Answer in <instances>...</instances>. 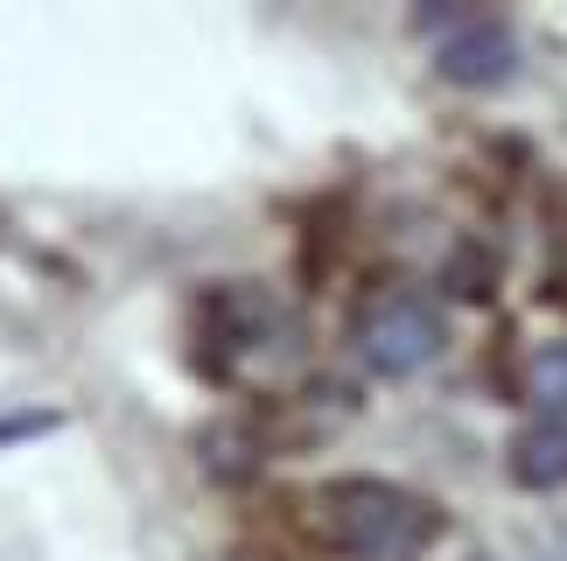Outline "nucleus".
Segmentation results:
<instances>
[{
  "label": "nucleus",
  "mask_w": 567,
  "mask_h": 561,
  "mask_svg": "<svg viewBox=\"0 0 567 561\" xmlns=\"http://www.w3.org/2000/svg\"><path fill=\"white\" fill-rule=\"evenodd\" d=\"M316 520L330 533L337 554L351 561H421L442 533V512H434L421 491L392 484V478H337L322 484Z\"/></svg>",
  "instance_id": "obj_1"
},
{
  "label": "nucleus",
  "mask_w": 567,
  "mask_h": 561,
  "mask_svg": "<svg viewBox=\"0 0 567 561\" xmlns=\"http://www.w3.org/2000/svg\"><path fill=\"white\" fill-rule=\"evenodd\" d=\"M351 344H358V358L372 365L379 379H413V373H427V365L449 351V323H442V309H434L427 295L392 288L379 302H364Z\"/></svg>",
  "instance_id": "obj_2"
},
{
  "label": "nucleus",
  "mask_w": 567,
  "mask_h": 561,
  "mask_svg": "<svg viewBox=\"0 0 567 561\" xmlns=\"http://www.w3.org/2000/svg\"><path fill=\"white\" fill-rule=\"evenodd\" d=\"M434 71H442L449 84H463V92H497V84H512L518 78V35H512V21L463 14L442 42H434Z\"/></svg>",
  "instance_id": "obj_3"
},
{
  "label": "nucleus",
  "mask_w": 567,
  "mask_h": 561,
  "mask_svg": "<svg viewBox=\"0 0 567 561\" xmlns=\"http://www.w3.org/2000/svg\"><path fill=\"white\" fill-rule=\"evenodd\" d=\"M512 484L526 491H560L567 484V421H533L512 436Z\"/></svg>",
  "instance_id": "obj_4"
},
{
  "label": "nucleus",
  "mask_w": 567,
  "mask_h": 561,
  "mask_svg": "<svg viewBox=\"0 0 567 561\" xmlns=\"http://www.w3.org/2000/svg\"><path fill=\"white\" fill-rule=\"evenodd\" d=\"M518 386H526V400L539 407V421H567V337L533 344Z\"/></svg>",
  "instance_id": "obj_5"
},
{
  "label": "nucleus",
  "mask_w": 567,
  "mask_h": 561,
  "mask_svg": "<svg viewBox=\"0 0 567 561\" xmlns=\"http://www.w3.org/2000/svg\"><path fill=\"white\" fill-rule=\"evenodd\" d=\"M470 561H491V554H470Z\"/></svg>",
  "instance_id": "obj_6"
},
{
  "label": "nucleus",
  "mask_w": 567,
  "mask_h": 561,
  "mask_svg": "<svg viewBox=\"0 0 567 561\" xmlns=\"http://www.w3.org/2000/svg\"><path fill=\"white\" fill-rule=\"evenodd\" d=\"M547 561H560V554H547Z\"/></svg>",
  "instance_id": "obj_7"
}]
</instances>
